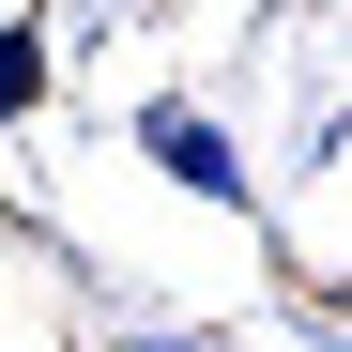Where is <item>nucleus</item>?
Segmentation results:
<instances>
[{
    "label": "nucleus",
    "instance_id": "f03ea898",
    "mask_svg": "<svg viewBox=\"0 0 352 352\" xmlns=\"http://www.w3.org/2000/svg\"><path fill=\"white\" fill-rule=\"evenodd\" d=\"M31 92H46V31H0V123H16Z\"/></svg>",
    "mask_w": 352,
    "mask_h": 352
},
{
    "label": "nucleus",
    "instance_id": "f257e3e1",
    "mask_svg": "<svg viewBox=\"0 0 352 352\" xmlns=\"http://www.w3.org/2000/svg\"><path fill=\"white\" fill-rule=\"evenodd\" d=\"M138 138H153V168H168V184H199V199H245V153H230L199 107H153Z\"/></svg>",
    "mask_w": 352,
    "mask_h": 352
}]
</instances>
